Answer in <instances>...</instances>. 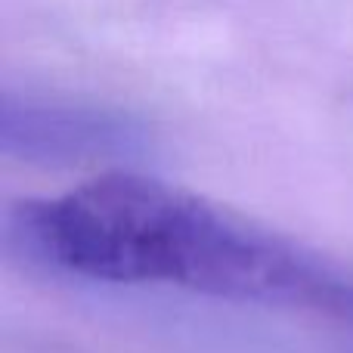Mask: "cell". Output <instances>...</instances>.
<instances>
[{
    "label": "cell",
    "instance_id": "7a4b0ae2",
    "mask_svg": "<svg viewBox=\"0 0 353 353\" xmlns=\"http://www.w3.org/2000/svg\"><path fill=\"white\" fill-rule=\"evenodd\" d=\"M0 149L41 168L124 165L146 155L149 130L124 112L3 93Z\"/></svg>",
    "mask_w": 353,
    "mask_h": 353
},
{
    "label": "cell",
    "instance_id": "6da1fadb",
    "mask_svg": "<svg viewBox=\"0 0 353 353\" xmlns=\"http://www.w3.org/2000/svg\"><path fill=\"white\" fill-rule=\"evenodd\" d=\"M6 242L56 273L112 285H176L242 304L353 319V285L217 205L134 171H109L6 214Z\"/></svg>",
    "mask_w": 353,
    "mask_h": 353
}]
</instances>
